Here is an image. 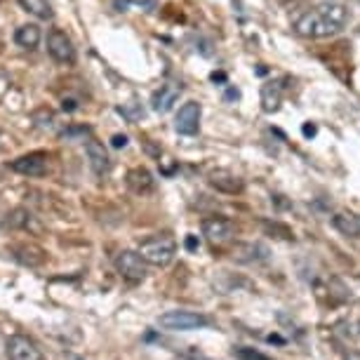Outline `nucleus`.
<instances>
[{
    "label": "nucleus",
    "mask_w": 360,
    "mask_h": 360,
    "mask_svg": "<svg viewBox=\"0 0 360 360\" xmlns=\"http://www.w3.org/2000/svg\"><path fill=\"white\" fill-rule=\"evenodd\" d=\"M137 252L148 266H158V269L169 266L176 257V240L169 233L151 236V238H146V240L139 243Z\"/></svg>",
    "instance_id": "f03ea898"
},
{
    "label": "nucleus",
    "mask_w": 360,
    "mask_h": 360,
    "mask_svg": "<svg viewBox=\"0 0 360 360\" xmlns=\"http://www.w3.org/2000/svg\"><path fill=\"white\" fill-rule=\"evenodd\" d=\"M127 186H130L134 193H146L153 188V176L146 167H134L127 172Z\"/></svg>",
    "instance_id": "dca6fc26"
},
{
    "label": "nucleus",
    "mask_w": 360,
    "mask_h": 360,
    "mask_svg": "<svg viewBox=\"0 0 360 360\" xmlns=\"http://www.w3.org/2000/svg\"><path fill=\"white\" fill-rule=\"evenodd\" d=\"M47 52H50V57L59 64H76V47H73V40L59 29H52L47 33Z\"/></svg>",
    "instance_id": "39448f33"
},
{
    "label": "nucleus",
    "mask_w": 360,
    "mask_h": 360,
    "mask_svg": "<svg viewBox=\"0 0 360 360\" xmlns=\"http://www.w3.org/2000/svg\"><path fill=\"white\" fill-rule=\"evenodd\" d=\"M8 360H43V351L29 335H12L5 344Z\"/></svg>",
    "instance_id": "423d86ee"
},
{
    "label": "nucleus",
    "mask_w": 360,
    "mask_h": 360,
    "mask_svg": "<svg viewBox=\"0 0 360 360\" xmlns=\"http://www.w3.org/2000/svg\"><path fill=\"white\" fill-rule=\"evenodd\" d=\"M40 38H43V33H40L38 24H24L15 31V43L24 50H36L40 45Z\"/></svg>",
    "instance_id": "2eb2a0df"
},
{
    "label": "nucleus",
    "mask_w": 360,
    "mask_h": 360,
    "mask_svg": "<svg viewBox=\"0 0 360 360\" xmlns=\"http://www.w3.org/2000/svg\"><path fill=\"white\" fill-rule=\"evenodd\" d=\"M8 224H12V226H19V229H36V226H33V214L26 212V210H15V212L10 214Z\"/></svg>",
    "instance_id": "6ab92c4d"
},
{
    "label": "nucleus",
    "mask_w": 360,
    "mask_h": 360,
    "mask_svg": "<svg viewBox=\"0 0 360 360\" xmlns=\"http://www.w3.org/2000/svg\"><path fill=\"white\" fill-rule=\"evenodd\" d=\"M210 184H212L217 191H224V193L243 191V181L238 179L236 174H229V172H212L210 174Z\"/></svg>",
    "instance_id": "f3484780"
},
{
    "label": "nucleus",
    "mask_w": 360,
    "mask_h": 360,
    "mask_svg": "<svg viewBox=\"0 0 360 360\" xmlns=\"http://www.w3.org/2000/svg\"><path fill=\"white\" fill-rule=\"evenodd\" d=\"M233 257L245 264H259L269 259V248L262 243H240V245H236Z\"/></svg>",
    "instance_id": "f8f14e48"
},
{
    "label": "nucleus",
    "mask_w": 360,
    "mask_h": 360,
    "mask_svg": "<svg viewBox=\"0 0 360 360\" xmlns=\"http://www.w3.org/2000/svg\"><path fill=\"white\" fill-rule=\"evenodd\" d=\"M233 224L226 217H207L202 221V236L210 245H226V243L233 238Z\"/></svg>",
    "instance_id": "6e6552de"
},
{
    "label": "nucleus",
    "mask_w": 360,
    "mask_h": 360,
    "mask_svg": "<svg viewBox=\"0 0 360 360\" xmlns=\"http://www.w3.org/2000/svg\"><path fill=\"white\" fill-rule=\"evenodd\" d=\"M127 144V137H125V134H115V137H113V146L115 148H120V146H125Z\"/></svg>",
    "instance_id": "412c9836"
},
{
    "label": "nucleus",
    "mask_w": 360,
    "mask_h": 360,
    "mask_svg": "<svg viewBox=\"0 0 360 360\" xmlns=\"http://www.w3.org/2000/svg\"><path fill=\"white\" fill-rule=\"evenodd\" d=\"M207 325H210V321L202 314L184 311V309L165 311V314L158 316V328L167 330V332H193V330L207 328Z\"/></svg>",
    "instance_id": "7ed1b4c3"
},
{
    "label": "nucleus",
    "mask_w": 360,
    "mask_h": 360,
    "mask_svg": "<svg viewBox=\"0 0 360 360\" xmlns=\"http://www.w3.org/2000/svg\"><path fill=\"white\" fill-rule=\"evenodd\" d=\"M146 266L148 264L141 259L137 250H123L115 257V271L125 278L127 283H141L146 278Z\"/></svg>",
    "instance_id": "20e7f679"
},
{
    "label": "nucleus",
    "mask_w": 360,
    "mask_h": 360,
    "mask_svg": "<svg viewBox=\"0 0 360 360\" xmlns=\"http://www.w3.org/2000/svg\"><path fill=\"white\" fill-rule=\"evenodd\" d=\"M83 144H85L87 160H90V167L94 169V174H99V176L108 174V169H111V158H108V151L104 148V144L94 139L92 134H87L83 139Z\"/></svg>",
    "instance_id": "9d476101"
},
{
    "label": "nucleus",
    "mask_w": 360,
    "mask_h": 360,
    "mask_svg": "<svg viewBox=\"0 0 360 360\" xmlns=\"http://www.w3.org/2000/svg\"><path fill=\"white\" fill-rule=\"evenodd\" d=\"M181 92H184V87L179 83H162L158 90L153 92L151 97V108L155 113H167L172 111V106L179 101Z\"/></svg>",
    "instance_id": "9b49d317"
},
{
    "label": "nucleus",
    "mask_w": 360,
    "mask_h": 360,
    "mask_svg": "<svg viewBox=\"0 0 360 360\" xmlns=\"http://www.w3.org/2000/svg\"><path fill=\"white\" fill-rule=\"evenodd\" d=\"M47 153L43 151H33V153H26V155H19L10 162V169H15L17 174H24V176H43L47 172Z\"/></svg>",
    "instance_id": "1a4fd4ad"
},
{
    "label": "nucleus",
    "mask_w": 360,
    "mask_h": 360,
    "mask_svg": "<svg viewBox=\"0 0 360 360\" xmlns=\"http://www.w3.org/2000/svg\"><path fill=\"white\" fill-rule=\"evenodd\" d=\"M332 226L346 238H358L360 236V217L353 212H337L332 217Z\"/></svg>",
    "instance_id": "4468645a"
},
{
    "label": "nucleus",
    "mask_w": 360,
    "mask_h": 360,
    "mask_svg": "<svg viewBox=\"0 0 360 360\" xmlns=\"http://www.w3.org/2000/svg\"><path fill=\"white\" fill-rule=\"evenodd\" d=\"M283 104V85L278 80L262 85V108L264 113H276Z\"/></svg>",
    "instance_id": "ddd939ff"
},
{
    "label": "nucleus",
    "mask_w": 360,
    "mask_h": 360,
    "mask_svg": "<svg viewBox=\"0 0 360 360\" xmlns=\"http://www.w3.org/2000/svg\"><path fill=\"white\" fill-rule=\"evenodd\" d=\"M349 360H360V353H353V356H349Z\"/></svg>",
    "instance_id": "4be33fe9"
},
{
    "label": "nucleus",
    "mask_w": 360,
    "mask_h": 360,
    "mask_svg": "<svg viewBox=\"0 0 360 360\" xmlns=\"http://www.w3.org/2000/svg\"><path fill=\"white\" fill-rule=\"evenodd\" d=\"M351 22V10L349 5L330 0V3H321L309 12H304L302 17L295 22V31L304 38H332L337 33L346 29V24Z\"/></svg>",
    "instance_id": "f257e3e1"
},
{
    "label": "nucleus",
    "mask_w": 360,
    "mask_h": 360,
    "mask_svg": "<svg viewBox=\"0 0 360 360\" xmlns=\"http://www.w3.org/2000/svg\"><path fill=\"white\" fill-rule=\"evenodd\" d=\"M17 3L22 5L24 12H29V15H33L36 19H43V22L54 17L52 5L47 3V0H17Z\"/></svg>",
    "instance_id": "a211bd4d"
},
{
    "label": "nucleus",
    "mask_w": 360,
    "mask_h": 360,
    "mask_svg": "<svg viewBox=\"0 0 360 360\" xmlns=\"http://www.w3.org/2000/svg\"><path fill=\"white\" fill-rule=\"evenodd\" d=\"M233 353H236L238 360H274V358H269L266 353H262L257 349H250V346H238Z\"/></svg>",
    "instance_id": "aec40b11"
},
{
    "label": "nucleus",
    "mask_w": 360,
    "mask_h": 360,
    "mask_svg": "<svg viewBox=\"0 0 360 360\" xmlns=\"http://www.w3.org/2000/svg\"><path fill=\"white\" fill-rule=\"evenodd\" d=\"M200 115H202V106L198 101H186V104L179 106V111L174 115V130L191 137V134L200 130Z\"/></svg>",
    "instance_id": "0eeeda50"
}]
</instances>
